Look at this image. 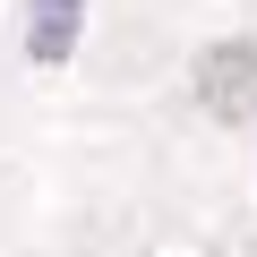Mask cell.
Wrapping results in <instances>:
<instances>
[{
    "mask_svg": "<svg viewBox=\"0 0 257 257\" xmlns=\"http://www.w3.org/2000/svg\"><path fill=\"white\" fill-rule=\"evenodd\" d=\"M248 77H257V52H248V43H231L223 60H206V103H223V111H231V103L248 94Z\"/></svg>",
    "mask_w": 257,
    "mask_h": 257,
    "instance_id": "7a4b0ae2",
    "label": "cell"
},
{
    "mask_svg": "<svg viewBox=\"0 0 257 257\" xmlns=\"http://www.w3.org/2000/svg\"><path fill=\"white\" fill-rule=\"evenodd\" d=\"M77 9H86V0H35V18H26L35 60H69V43H77Z\"/></svg>",
    "mask_w": 257,
    "mask_h": 257,
    "instance_id": "6da1fadb",
    "label": "cell"
}]
</instances>
